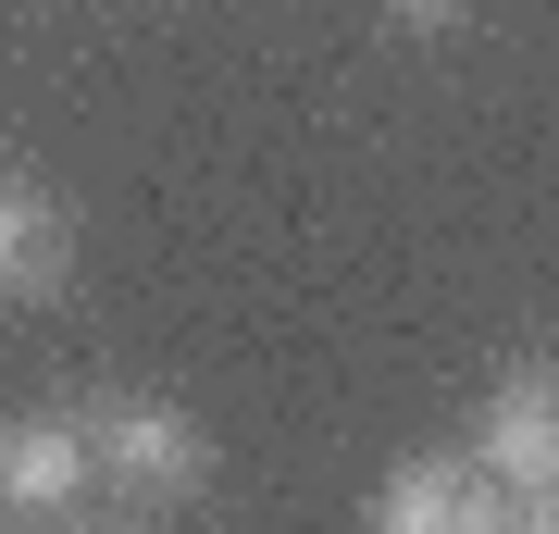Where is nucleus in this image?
<instances>
[{"instance_id":"nucleus-1","label":"nucleus","mask_w":559,"mask_h":534,"mask_svg":"<svg viewBox=\"0 0 559 534\" xmlns=\"http://www.w3.org/2000/svg\"><path fill=\"white\" fill-rule=\"evenodd\" d=\"M87 460H100V485L124 510H187V497H212V436L200 411H175V397H87Z\"/></svg>"},{"instance_id":"nucleus-2","label":"nucleus","mask_w":559,"mask_h":534,"mask_svg":"<svg viewBox=\"0 0 559 534\" xmlns=\"http://www.w3.org/2000/svg\"><path fill=\"white\" fill-rule=\"evenodd\" d=\"M100 460H87V411H13L0 423V534H50L87 510Z\"/></svg>"},{"instance_id":"nucleus-3","label":"nucleus","mask_w":559,"mask_h":534,"mask_svg":"<svg viewBox=\"0 0 559 534\" xmlns=\"http://www.w3.org/2000/svg\"><path fill=\"white\" fill-rule=\"evenodd\" d=\"M360 534H510V485L473 448L460 460H399V473L360 497Z\"/></svg>"},{"instance_id":"nucleus-4","label":"nucleus","mask_w":559,"mask_h":534,"mask_svg":"<svg viewBox=\"0 0 559 534\" xmlns=\"http://www.w3.org/2000/svg\"><path fill=\"white\" fill-rule=\"evenodd\" d=\"M473 460H485L498 485H559V360H522V373L485 385Z\"/></svg>"},{"instance_id":"nucleus-5","label":"nucleus","mask_w":559,"mask_h":534,"mask_svg":"<svg viewBox=\"0 0 559 534\" xmlns=\"http://www.w3.org/2000/svg\"><path fill=\"white\" fill-rule=\"evenodd\" d=\"M62 286H75V224H62V199L38 175H0V311L62 298Z\"/></svg>"},{"instance_id":"nucleus-6","label":"nucleus","mask_w":559,"mask_h":534,"mask_svg":"<svg viewBox=\"0 0 559 534\" xmlns=\"http://www.w3.org/2000/svg\"><path fill=\"white\" fill-rule=\"evenodd\" d=\"M385 25H399V38H460L473 0H385Z\"/></svg>"},{"instance_id":"nucleus-7","label":"nucleus","mask_w":559,"mask_h":534,"mask_svg":"<svg viewBox=\"0 0 559 534\" xmlns=\"http://www.w3.org/2000/svg\"><path fill=\"white\" fill-rule=\"evenodd\" d=\"M510 534H559V485H510Z\"/></svg>"}]
</instances>
